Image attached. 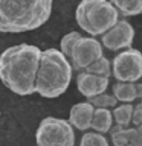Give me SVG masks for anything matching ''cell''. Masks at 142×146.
I'll return each instance as SVG.
<instances>
[{
	"label": "cell",
	"mask_w": 142,
	"mask_h": 146,
	"mask_svg": "<svg viewBox=\"0 0 142 146\" xmlns=\"http://www.w3.org/2000/svg\"><path fill=\"white\" fill-rule=\"evenodd\" d=\"M41 50L34 44H17L0 53V81L18 96L35 93Z\"/></svg>",
	"instance_id": "obj_1"
},
{
	"label": "cell",
	"mask_w": 142,
	"mask_h": 146,
	"mask_svg": "<svg viewBox=\"0 0 142 146\" xmlns=\"http://www.w3.org/2000/svg\"><path fill=\"white\" fill-rule=\"evenodd\" d=\"M50 0H0V32L21 34L35 31L50 18Z\"/></svg>",
	"instance_id": "obj_2"
},
{
	"label": "cell",
	"mask_w": 142,
	"mask_h": 146,
	"mask_svg": "<svg viewBox=\"0 0 142 146\" xmlns=\"http://www.w3.org/2000/svg\"><path fill=\"white\" fill-rule=\"evenodd\" d=\"M72 72L69 59L58 49L41 50L35 79V93L46 99H55L64 94L70 85Z\"/></svg>",
	"instance_id": "obj_3"
},
{
	"label": "cell",
	"mask_w": 142,
	"mask_h": 146,
	"mask_svg": "<svg viewBox=\"0 0 142 146\" xmlns=\"http://www.w3.org/2000/svg\"><path fill=\"white\" fill-rule=\"evenodd\" d=\"M75 20L82 31L95 38L116 25L119 14L109 0H82L76 6Z\"/></svg>",
	"instance_id": "obj_4"
},
{
	"label": "cell",
	"mask_w": 142,
	"mask_h": 146,
	"mask_svg": "<svg viewBox=\"0 0 142 146\" xmlns=\"http://www.w3.org/2000/svg\"><path fill=\"white\" fill-rule=\"evenodd\" d=\"M37 146H75V131L58 117H44L35 131Z\"/></svg>",
	"instance_id": "obj_5"
},
{
	"label": "cell",
	"mask_w": 142,
	"mask_h": 146,
	"mask_svg": "<svg viewBox=\"0 0 142 146\" xmlns=\"http://www.w3.org/2000/svg\"><path fill=\"white\" fill-rule=\"evenodd\" d=\"M112 73L119 82L135 84L142 78V52L137 49H127L113 58Z\"/></svg>",
	"instance_id": "obj_6"
},
{
	"label": "cell",
	"mask_w": 142,
	"mask_h": 146,
	"mask_svg": "<svg viewBox=\"0 0 142 146\" xmlns=\"http://www.w3.org/2000/svg\"><path fill=\"white\" fill-rule=\"evenodd\" d=\"M102 55V46L96 38L92 36H81L73 46L69 62H70L72 70H86L90 64L98 61Z\"/></svg>",
	"instance_id": "obj_7"
},
{
	"label": "cell",
	"mask_w": 142,
	"mask_h": 146,
	"mask_svg": "<svg viewBox=\"0 0 142 146\" xmlns=\"http://www.w3.org/2000/svg\"><path fill=\"white\" fill-rule=\"evenodd\" d=\"M135 40V29L127 20H118L112 29H109L104 35H101V46L112 52L131 49Z\"/></svg>",
	"instance_id": "obj_8"
},
{
	"label": "cell",
	"mask_w": 142,
	"mask_h": 146,
	"mask_svg": "<svg viewBox=\"0 0 142 146\" xmlns=\"http://www.w3.org/2000/svg\"><path fill=\"white\" fill-rule=\"evenodd\" d=\"M107 87H109L107 78H99V76H95V75H89V73H86V72L78 73V76H76V88L87 99L105 93Z\"/></svg>",
	"instance_id": "obj_9"
},
{
	"label": "cell",
	"mask_w": 142,
	"mask_h": 146,
	"mask_svg": "<svg viewBox=\"0 0 142 146\" xmlns=\"http://www.w3.org/2000/svg\"><path fill=\"white\" fill-rule=\"evenodd\" d=\"M93 107L87 102H78L69 111V123L72 128H76L80 131H87L90 128L92 116H93Z\"/></svg>",
	"instance_id": "obj_10"
},
{
	"label": "cell",
	"mask_w": 142,
	"mask_h": 146,
	"mask_svg": "<svg viewBox=\"0 0 142 146\" xmlns=\"http://www.w3.org/2000/svg\"><path fill=\"white\" fill-rule=\"evenodd\" d=\"M112 126H113L112 110L95 108L93 110V116H92V122H90V128L93 129V132L105 134V132L110 131Z\"/></svg>",
	"instance_id": "obj_11"
},
{
	"label": "cell",
	"mask_w": 142,
	"mask_h": 146,
	"mask_svg": "<svg viewBox=\"0 0 142 146\" xmlns=\"http://www.w3.org/2000/svg\"><path fill=\"white\" fill-rule=\"evenodd\" d=\"M112 5L118 14L124 17H133L142 14V0H113Z\"/></svg>",
	"instance_id": "obj_12"
},
{
	"label": "cell",
	"mask_w": 142,
	"mask_h": 146,
	"mask_svg": "<svg viewBox=\"0 0 142 146\" xmlns=\"http://www.w3.org/2000/svg\"><path fill=\"white\" fill-rule=\"evenodd\" d=\"M113 98L118 102L122 104H131L136 100L135 96V84H125V82H118L113 85Z\"/></svg>",
	"instance_id": "obj_13"
},
{
	"label": "cell",
	"mask_w": 142,
	"mask_h": 146,
	"mask_svg": "<svg viewBox=\"0 0 142 146\" xmlns=\"http://www.w3.org/2000/svg\"><path fill=\"white\" fill-rule=\"evenodd\" d=\"M131 113H133V105L131 104H122V105H116L113 108L112 116H113V120L116 125L127 129L131 123Z\"/></svg>",
	"instance_id": "obj_14"
},
{
	"label": "cell",
	"mask_w": 142,
	"mask_h": 146,
	"mask_svg": "<svg viewBox=\"0 0 142 146\" xmlns=\"http://www.w3.org/2000/svg\"><path fill=\"white\" fill-rule=\"evenodd\" d=\"M89 75H95L99 78H109L112 76V61L105 56H101L98 61H95L93 64H90L89 67L84 70Z\"/></svg>",
	"instance_id": "obj_15"
},
{
	"label": "cell",
	"mask_w": 142,
	"mask_h": 146,
	"mask_svg": "<svg viewBox=\"0 0 142 146\" xmlns=\"http://www.w3.org/2000/svg\"><path fill=\"white\" fill-rule=\"evenodd\" d=\"M87 104H90L93 108H105V110H110V108H115L118 105V100L113 98V94H107V93H102L99 96H95V98H89L87 99Z\"/></svg>",
	"instance_id": "obj_16"
},
{
	"label": "cell",
	"mask_w": 142,
	"mask_h": 146,
	"mask_svg": "<svg viewBox=\"0 0 142 146\" xmlns=\"http://www.w3.org/2000/svg\"><path fill=\"white\" fill-rule=\"evenodd\" d=\"M81 36H82V35L80 34V32H69V34H66V35L61 38V41H60V49H58V50L69 59L73 46L76 44V41L80 40Z\"/></svg>",
	"instance_id": "obj_17"
},
{
	"label": "cell",
	"mask_w": 142,
	"mask_h": 146,
	"mask_svg": "<svg viewBox=\"0 0 142 146\" xmlns=\"http://www.w3.org/2000/svg\"><path fill=\"white\" fill-rule=\"evenodd\" d=\"M80 146H109V140L102 134L93 131H86L80 140Z\"/></svg>",
	"instance_id": "obj_18"
},
{
	"label": "cell",
	"mask_w": 142,
	"mask_h": 146,
	"mask_svg": "<svg viewBox=\"0 0 142 146\" xmlns=\"http://www.w3.org/2000/svg\"><path fill=\"white\" fill-rule=\"evenodd\" d=\"M125 135H127V141L131 146H142V134L136 129L135 126H128L125 129Z\"/></svg>",
	"instance_id": "obj_19"
},
{
	"label": "cell",
	"mask_w": 142,
	"mask_h": 146,
	"mask_svg": "<svg viewBox=\"0 0 142 146\" xmlns=\"http://www.w3.org/2000/svg\"><path fill=\"white\" fill-rule=\"evenodd\" d=\"M110 135H112V143H113V146H125V145H128L127 135H125V129L118 131V132L110 134Z\"/></svg>",
	"instance_id": "obj_20"
},
{
	"label": "cell",
	"mask_w": 142,
	"mask_h": 146,
	"mask_svg": "<svg viewBox=\"0 0 142 146\" xmlns=\"http://www.w3.org/2000/svg\"><path fill=\"white\" fill-rule=\"evenodd\" d=\"M131 123L135 125V128H137L139 125H142V107L139 104L136 107H133V113H131Z\"/></svg>",
	"instance_id": "obj_21"
},
{
	"label": "cell",
	"mask_w": 142,
	"mask_h": 146,
	"mask_svg": "<svg viewBox=\"0 0 142 146\" xmlns=\"http://www.w3.org/2000/svg\"><path fill=\"white\" fill-rule=\"evenodd\" d=\"M135 96L136 100H142V84H135Z\"/></svg>",
	"instance_id": "obj_22"
},
{
	"label": "cell",
	"mask_w": 142,
	"mask_h": 146,
	"mask_svg": "<svg viewBox=\"0 0 142 146\" xmlns=\"http://www.w3.org/2000/svg\"><path fill=\"white\" fill-rule=\"evenodd\" d=\"M139 105H141V107H142V100H141V102H139Z\"/></svg>",
	"instance_id": "obj_23"
},
{
	"label": "cell",
	"mask_w": 142,
	"mask_h": 146,
	"mask_svg": "<svg viewBox=\"0 0 142 146\" xmlns=\"http://www.w3.org/2000/svg\"><path fill=\"white\" fill-rule=\"evenodd\" d=\"M125 146H131V145H125Z\"/></svg>",
	"instance_id": "obj_24"
}]
</instances>
